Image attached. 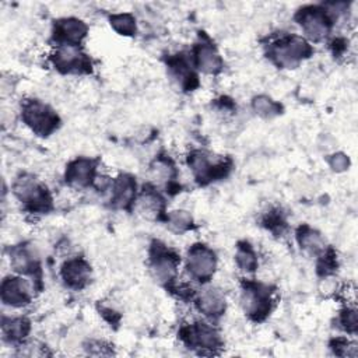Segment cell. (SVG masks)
<instances>
[{
  "label": "cell",
  "mask_w": 358,
  "mask_h": 358,
  "mask_svg": "<svg viewBox=\"0 0 358 358\" xmlns=\"http://www.w3.org/2000/svg\"><path fill=\"white\" fill-rule=\"evenodd\" d=\"M310 53L309 43L299 36H289L273 46L271 55L274 60L287 69H294L302 59Z\"/></svg>",
  "instance_id": "6da1fadb"
},
{
  "label": "cell",
  "mask_w": 358,
  "mask_h": 358,
  "mask_svg": "<svg viewBox=\"0 0 358 358\" xmlns=\"http://www.w3.org/2000/svg\"><path fill=\"white\" fill-rule=\"evenodd\" d=\"M25 123L38 134L46 136L57 126V116L46 105L31 101L24 106L22 112Z\"/></svg>",
  "instance_id": "7a4b0ae2"
},
{
  "label": "cell",
  "mask_w": 358,
  "mask_h": 358,
  "mask_svg": "<svg viewBox=\"0 0 358 358\" xmlns=\"http://www.w3.org/2000/svg\"><path fill=\"white\" fill-rule=\"evenodd\" d=\"M241 303L248 315L255 319H263L271 306L268 288L260 284H248L242 291Z\"/></svg>",
  "instance_id": "3957f363"
},
{
  "label": "cell",
  "mask_w": 358,
  "mask_h": 358,
  "mask_svg": "<svg viewBox=\"0 0 358 358\" xmlns=\"http://www.w3.org/2000/svg\"><path fill=\"white\" fill-rule=\"evenodd\" d=\"M187 270L189 273L200 280L206 281L208 280L215 270L217 266V259L215 255L211 249H208L204 245H194L190 248L189 255H187Z\"/></svg>",
  "instance_id": "277c9868"
},
{
  "label": "cell",
  "mask_w": 358,
  "mask_h": 358,
  "mask_svg": "<svg viewBox=\"0 0 358 358\" xmlns=\"http://www.w3.org/2000/svg\"><path fill=\"white\" fill-rule=\"evenodd\" d=\"M298 20L306 36L313 41H320L329 34L330 20L327 14L320 8H316V7L303 8L301 10Z\"/></svg>",
  "instance_id": "5b68a950"
},
{
  "label": "cell",
  "mask_w": 358,
  "mask_h": 358,
  "mask_svg": "<svg viewBox=\"0 0 358 358\" xmlns=\"http://www.w3.org/2000/svg\"><path fill=\"white\" fill-rule=\"evenodd\" d=\"M150 268H151L152 277L158 282H161V284L169 282L173 280V277L176 274L178 259L172 252H169L161 246H157V248H154V252H152Z\"/></svg>",
  "instance_id": "8992f818"
},
{
  "label": "cell",
  "mask_w": 358,
  "mask_h": 358,
  "mask_svg": "<svg viewBox=\"0 0 358 358\" xmlns=\"http://www.w3.org/2000/svg\"><path fill=\"white\" fill-rule=\"evenodd\" d=\"M53 63L62 73H78L88 66L85 56L74 45H60L53 55Z\"/></svg>",
  "instance_id": "52a82bcc"
},
{
  "label": "cell",
  "mask_w": 358,
  "mask_h": 358,
  "mask_svg": "<svg viewBox=\"0 0 358 358\" xmlns=\"http://www.w3.org/2000/svg\"><path fill=\"white\" fill-rule=\"evenodd\" d=\"M29 284L18 277H8L1 282V301L10 306H24L31 301Z\"/></svg>",
  "instance_id": "ba28073f"
},
{
  "label": "cell",
  "mask_w": 358,
  "mask_h": 358,
  "mask_svg": "<svg viewBox=\"0 0 358 358\" xmlns=\"http://www.w3.org/2000/svg\"><path fill=\"white\" fill-rule=\"evenodd\" d=\"M87 25L77 20V18H64L56 24L55 36L62 45H74L77 46L78 42L85 36Z\"/></svg>",
  "instance_id": "9c48e42d"
},
{
  "label": "cell",
  "mask_w": 358,
  "mask_h": 358,
  "mask_svg": "<svg viewBox=\"0 0 358 358\" xmlns=\"http://www.w3.org/2000/svg\"><path fill=\"white\" fill-rule=\"evenodd\" d=\"M64 282L71 288H83L88 284L91 277V268L83 259H71L64 263L62 268Z\"/></svg>",
  "instance_id": "30bf717a"
},
{
  "label": "cell",
  "mask_w": 358,
  "mask_h": 358,
  "mask_svg": "<svg viewBox=\"0 0 358 358\" xmlns=\"http://www.w3.org/2000/svg\"><path fill=\"white\" fill-rule=\"evenodd\" d=\"M186 340L190 345L203 348V350H214L220 345L218 333L206 323H196L187 330Z\"/></svg>",
  "instance_id": "8fae6325"
},
{
  "label": "cell",
  "mask_w": 358,
  "mask_h": 358,
  "mask_svg": "<svg viewBox=\"0 0 358 358\" xmlns=\"http://www.w3.org/2000/svg\"><path fill=\"white\" fill-rule=\"evenodd\" d=\"M95 173V165L91 159L87 158H78L73 161L66 171V180L76 187H84L88 186Z\"/></svg>",
  "instance_id": "7c38bea8"
},
{
  "label": "cell",
  "mask_w": 358,
  "mask_h": 358,
  "mask_svg": "<svg viewBox=\"0 0 358 358\" xmlns=\"http://www.w3.org/2000/svg\"><path fill=\"white\" fill-rule=\"evenodd\" d=\"M196 66L207 74H215L221 70L222 62L214 46L208 43H200L194 49Z\"/></svg>",
  "instance_id": "4fadbf2b"
},
{
  "label": "cell",
  "mask_w": 358,
  "mask_h": 358,
  "mask_svg": "<svg viewBox=\"0 0 358 358\" xmlns=\"http://www.w3.org/2000/svg\"><path fill=\"white\" fill-rule=\"evenodd\" d=\"M199 309L207 316H220L225 310L224 294L217 288H206L197 298Z\"/></svg>",
  "instance_id": "5bb4252c"
},
{
  "label": "cell",
  "mask_w": 358,
  "mask_h": 358,
  "mask_svg": "<svg viewBox=\"0 0 358 358\" xmlns=\"http://www.w3.org/2000/svg\"><path fill=\"white\" fill-rule=\"evenodd\" d=\"M136 194V182L133 178L123 175L112 183V201L116 207L129 206Z\"/></svg>",
  "instance_id": "9a60e30c"
},
{
  "label": "cell",
  "mask_w": 358,
  "mask_h": 358,
  "mask_svg": "<svg viewBox=\"0 0 358 358\" xmlns=\"http://www.w3.org/2000/svg\"><path fill=\"white\" fill-rule=\"evenodd\" d=\"M11 266L18 273L32 274L35 270H38V259L27 246L14 248L11 250Z\"/></svg>",
  "instance_id": "2e32d148"
},
{
  "label": "cell",
  "mask_w": 358,
  "mask_h": 358,
  "mask_svg": "<svg viewBox=\"0 0 358 358\" xmlns=\"http://www.w3.org/2000/svg\"><path fill=\"white\" fill-rule=\"evenodd\" d=\"M298 242L301 245V248L310 253V255H323L324 253V239L322 238V235L313 229H310L309 227H302L298 231Z\"/></svg>",
  "instance_id": "e0dca14e"
},
{
  "label": "cell",
  "mask_w": 358,
  "mask_h": 358,
  "mask_svg": "<svg viewBox=\"0 0 358 358\" xmlns=\"http://www.w3.org/2000/svg\"><path fill=\"white\" fill-rule=\"evenodd\" d=\"M138 210L147 218L157 217L162 210V199L157 193L147 190L138 199Z\"/></svg>",
  "instance_id": "ac0fdd59"
},
{
  "label": "cell",
  "mask_w": 358,
  "mask_h": 358,
  "mask_svg": "<svg viewBox=\"0 0 358 358\" xmlns=\"http://www.w3.org/2000/svg\"><path fill=\"white\" fill-rule=\"evenodd\" d=\"M29 331V323L22 317H13L3 320V333L7 338L17 341L24 338Z\"/></svg>",
  "instance_id": "d6986e66"
},
{
  "label": "cell",
  "mask_w": 358,
  "mask_h": 358,
  "mask_svg": "<svg viewBox=\"0 0 358 358\" xmlns=\"http://www.w3.org/2000/svg\"><path fill=\"white\" fill-rule=\"evenodd\" d=\"M110 25L116 32L124 36H131L136 32V21L131 14L122 13V14H113L110 17Z\"/></svg>",
  "instance_id": "ffe728a7"
},
{
  "label": "cell",
  "mask_w": 358,
  "mask_h": 358,
  "mask_svg": "<svg viewBox=\"0 0 358 358\" xmlns=\"http://www.w3.org/2000/svg\"><path fill=\"white\" fill-rule=\"evenodd\" d=\"M236 263L246 273H252V271L256 270V267H257V257H256V253L253 252V249L248 243L238 248Z\"/></svg>",
  "instance_id": "44dd1931"
},
{
  "label": "cell",
  "mask_w": 358,
  "mask_h": 358,
  "mask_svg": "<svg viewBox=\"0 0 358 358\" xmlns=\"http://www.w3.org/2000/svg\"><path fill=\"white\" fill-rule=\"evenodd\" d=\"M253 109L263 117H273L280 113V105L271 101L268 96L260 95L253 99Z\"/></svg>",
  "instance_id": "7402d4cb"
},
{
  "label": "cell",
  "mask_w": 358,
  "mask_h": 358,
  "mask_svg": "<svg viewBox=\"0 0 358 358\" xmlns=\"http://www.w3.org/2000/svg\"><path fill=\"white\" fill-rule=\"evenodd\" d=\"M168 224L173 231L182 232V231L187 229L192 225V215L187 211H183V210L172 211L168 215Z\"/></svg>",
  "instance_id": "603a6c76"
},
{
  "label": "cell",
  "mask_w": 358,
  "mask_h": 358,
  "mask_svg": "<svg viewBox=\"0 0 358 358\" xmlns=\"http://www.w3.org/2000/svg\"><path fill=\"white\" fill-rule=\"evenodd\" d=\"M340 322L343 324V327L350 331V333H355L357 331V310L355 309H345L341 312V317Z\"/></svg>",
  "instance_id": "cb8c5ba5"
},
{
  "label": "cell",
  "mask_w": 358,
  "mask_h": 358,
  "mask_svg": "<svg viewBox=\"0 0 358 358\" xmlns=\"http://www.w3.org/2000/svg\"><path fill=\"white\" fill-rule=\"evenodd\" d=\"M329 164H330V166L333 168V171L341 172V171H345V169L348 168V164H350V162H348V158H347L344 154L338 152V154H334V155L330 158Z\"/></svg>",
  "instance_id": "d4e9b609"
}]
</instances>
